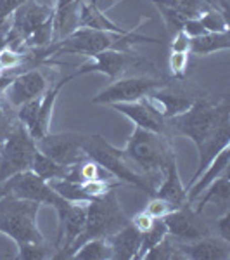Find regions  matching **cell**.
<instances>
[{
  "mask_svg": "<svg viewBox=\"0 0 230 260\" xmlns=\"http://www.w3.org/2000/svg\"><path fill=\"white\" fill-rule=\"evenodd\" d=\"M132 169L154 182L156 175H163L165 167L175 156L165 134L135 127L128 137L125 149H121Z\"/></svg>",
  "mask_w": 230,
  "mask_h": 260,
  "instance_id": "obj_1",
  "label": "cell"
},
{
  "mask_svg": "<svg viewBox=\"0 0 230 260\" xmlns=\"http://www.w3.org/2000/svg\"><path fill=\"white\" fill-rule=\"evenodd\" d=\"M40 203L21 200L11 194L0 196V233L11 236L16 245L44 243V236L36 228Z\"/></svg>",
  "mask_w": 230,
  "mask_h": 260,
  "instance_id": "obj_2",
  "label": "cell"
},
{
  "mask_svg": "<svg viewBox=\"0 0 230 260\" xmlns=\"http://www.w3.org/2000/svg\"><path fill=\"white\" fill-rule=\"evenodd\" d=\"M130 220L127 219V215L121 210L118 200H116V194L112 191L104 194L102 198L89 201L87 203V220L83 233L69 246L62 258H71V255L85 241L94 240V238L111 236V234H114L116 231L121 229Z\"/></svg>",
  "mask_w": 230,
  "mask_h": 260,
  "instance_id": "obj_3",
  "label": "cell"
},
{
  "mask_svg": "<svg viewBox=\"0 0 230 260\" xmlns=\"http://www.w3.org/2000/svg\"><path fill=\"white\" fill-rule=\"evenodd\" d=\"M228 118V106H215L206 99H196L194 104L182 115L166 120V130H171L177 136L189 137L196 148L218 127L221 120Z\"/></svg>",
  "mask_w": 230,
  "mask_h": 260,
  "instance_id": "obj_4",
  "label": "cell"
},
{
  "mask_svg": "<svg viewBox=\"0 0 230 260\" xmlns=\"http://www.w3.org/2000/svg\"><path fill=\"white\" fill-rule=\"evenodd\" d=\"M83 153L87 154V158L99 163L104 170H107L109 174L120 182L130 184L139 189H144L152 194L154 187L150 179L140 175L139 172L132 169V165L125 158L123 151L114 148L109 144L102 136H87L83 141Z\"/></svg>",
  "mask_w": 230,
  "mask_h": 260,
  "instance_id": "obj_5",
  "label": "cell"
},
{
  "mask_svg": "<svg viewBox=\"0 0 230 260\" xmlns=\"http://www.w3.org/2000/svg\"><path fill=\"white\" fill-rule=\"evenodd\" d=\"M128 42H152V44H158V40L137 35L133 31L114 33L106 30H92V28H78L69 37L59 42L57 49H59V52L83 54L87 57H92L95 54L102 52V50H118V47L120 50H123Z\"/></svg>",
  "mask_w": 230,
  "mask_h": 260,
  "instance_id": "obj_6",
  "label": "cell"
},
{
  "mask_svg": "<svg viewBox=\"0 0 230 260\" xmlns=\"http://www.w3.org/2000/svg\"><path fill=\"white\" fill-rule=\"evenodd\" d=\"M36 153L35 139L23 123H14L6 139L0 142V184L12 175L31 169Z\"/></svg>",
  "mask_w": 230,
  "mask_h": 260,
  "instance_id": "obj_7",
  "label": "cell"
},
{
  "mask_svg": "<svg viewBox=\"0 0 230 260\" xmlns=\"http://www.w3.org/2000/svg\"><path fill=\"white\" fill-rule=\"evenodd\" d=\"M4 194L36 201L40 205H52L54 208L64 200L50 187L47 180L39 177L33 170H23L0 184V196Z\"/></svg>",
  "mask_w": 230,
  "mask_h": 260,
  "instance_id": "obj_8",
  "label": "cell"
},
{
  "mask_svg": "<svg viewBox=\"0 0 230 260\" xmlns=\"http://www.w3.org/2000/svg\"><path fill=\"white\" fill-rule=\"evenodd\" d=\"M85 137L87 136L78 132L45 134L44 137L35 141V146L40 153H44L50 160L57 161L59 165L71 167L87 158V154L83 153Z\"/></svg>",
  "mask_w": 230,
  "mask_h": 260,
  "instance_id": "obj_9",
  "label": "cell"
},
{
  "mask_svg": "<svg viewBox=\"0 0 230 260\" xmlns=\"http://www.w3.org/2000/svg\"><path fill=\"white\" fill-rule=\"evenodd\" d=\"M163 82L150 77H121L112 80L102 92H99L95 98H92L94 104H116V103H133L152 90L161 89Z\"/></svg>",
  "mask_w": 230,
  "mask_h": 260,
  "instance_id": "obj_10",
  "label": "cell"
},
{
  "mask_svg": "<svg viewBox=\"0 0 230 260\" xmlns=\"http://www.w3.org/2000/svg\"><path fill=\"white\" fill-rule=\"evenodd\" d=\"M54 7L56 6L42 4L40 0H28L19 9H16L12 14L11 31L7 35V47L16 40L26 44L33 33L54 14Z\"/></svg>",
  "mask_w": 230,
  "mask_h": 260,
  "instance_id": "obj_11",
  "label": "cell"
},
{
  "mask_svg": "<svg viewBox=\"0 0 230 260\" xmlns=\"http://www.w3.org/2000/svg\"><path fill=\"white\" fill-rule=\"evenodd\" d=\"M163 220L168 228V234L175 238L177 243H190L210 234L208 225L201 219V213L196 212L192 205H182L175 208L163 217Z\"/></svg>",
  "mask_w": 230,
  "mask_h": 260,
  "instance_id": "obj_12",
  "label": "cell"
},
{
  "mask_svg": "<svg viewBox=\"0 0 230 260\" xmlns=\"http://www.w3.org/2000/svg\"><path fill=\"white\" fill-rule=\"evenodd\" d=\"M57 219H59V236L57 245H61L64 240V246L54 258H62L68 248L76 241V238L83 233L87 220V203L83 201H68L62 200L56 207Z\"/></svg>",
  "mask_w": 230,
  "mask_h": 260,
  "instance_id": "obj_13",
  "label": "cell"
},
{
  "mask_svg": "<svg viewBox=\"0 0 230 260\" xmlns=\"http://www.w3.org/2000/svg\"><path fill=\"white\" fill-rule=\"evenodd\" d=\"M135 61L137 57L127 54L125 50H116V49L102 50V52L92 56L90 61L82 64L73 75L76 78L85 73H90V71H99V73H104L106 77H109L112 82L116 78H121V75L125 71L130 68L132 64H135Z\"/></svg>",
  "mask_w": 230,
  "mask_h": 260,
  "instance_id": "obj_14",
  "label": "cell"
},
{
  "mask_svg": "<svg viewBox=\"0 0 230 260\" xmlns=\"http://www.w3.org/2000/svg\"><path fill=\"white\" fill-rule=\"evenodd\" d=\"M111 108L125 115L128 120H132L135 127L156 134H166V120L163 118L160 110L147 98L133 101V103H116L111 104Z\"/></svg>",
  "mask_w": 230,
  "mask_h": 260,
  "instance_id": "obj_15",
  "label": "cell"
},
{
  "mask_svg": "<svg viewBox=\"0 0 230 260\" xmlns=\"http://www.w3.org/2000/svg\"><path fill=\"white\" fill-rule=\"evenodd\" d=\"M182 258L192 260H227L230 258V241L220 236H204L190 243H175Z\"/></svg>",
  "mask_w": 230,
  "mask_h": 260,
  "instance_id": "obj_16",
  "label": "cell"
},
{
  "mask_svg": "<svg viewBox=\"0 0 230 260\" xmlns=\"http://www.w3.org/2000/svg\"><path fill=\"white\" fill-rule=\"evenodd\" d=\"M45 90H47L45 77L39 70H30L12 78L11 85L6 90V95L12 106L19 108L21 104L28 103V101L40 98Z\"/></svg>",
  "mask_w": 230,
  "mask_h": 260,
  "instance_id": "obj_17",
  "label": "cell"
},
{
  "mask_svg": "<svg viewBox=\"0 0 230 260\" xmlns=\"http://www.w3.org/2000/svg\"><path fill=\"white\" fill-rule=\"evenodd\" d=\"M227 146H230V118L221 120L218 123V127L213 130L210 136L203 141V144L198 148V151H199L198 170H196V174L192 175V180L189 182V186L199 177L201 172L210 165V161L213 158H215L223 148H227Z\"/></svg>",
  "mask_w": 230,
  "mask_h": 260,
  "instance_id": "obj_18",
  "label": "cell"
},
{
  "mask_svg": "<svg viewBox=\"0 0 230 260\" xmlns=\"http://www.w3.org/2000/svg\"><path fill=\"white\" fill-rule=\"evenodd\" d=\"M74 78V75H69V77L62 78L61 82H57L54 87H50L42 94V98L39 101V110H36V116H35V121L28 132L33 139H40L44 137L45 134H49V127H50V120H52V111H54V106H56V99L59 95V92L62 87L66 85L68 82H71Z\"/></svg>",
  "mask_w": 230,
  "mask_h": 260,
  "instance_id": "obj_19",
  "label": "cell"
},
{
  "mask_svg": "<svg viewBox=\"0 0 230 260\" xmlns=\"http://www.w3.org/2000/svg\"><path fill=\"white\" fill-rule=\"evenodd\" d=\"M163 182L158 189H154L152 196L168 201L173 208H178L182 205H187V189L183 187L180 174H178V167L175 156L166 163L165 172H163Z\"/></svg>",
  "mask_w": 230,
  "mask_h": 260,
  "instance_id": "obj_20",
  "label": "cell"
},
{
  "mask_svg": "<svg viewBox=\"0 0 230 260\" xmlns=\"http://www.w3.org/2000/svg\"><path fill=\"white\" fill-rule=\"evenodd\" d=\"M80 4L82 0H57L54 7V33L57 44L80 28Z\"/></svg>",
  "mask_w": 230,
  "mask_h": 260,
  "instance_id": "obj_21",
  "label": "cell"
},
{
  "mask_svg": "<svg viewBox=\"0 0 230 260\" xmlns=\"http://www.w3.org/2000/svg\"><path fill=\"white\" fill-rule=\"evenodd\" d=\"M228 163H230V146L221 149L210 161V165L201 172L199 177L187 187V205H194V201L203 194V191L210 186L213 180H216L220 175H223L227 172Z\"/></svg>",
  "mask_w": 230,
  "mask_h": 260,
  "instance_id": "obj_22",
  "label": "cell"
},
{
  "mask_svg": "<svg viewBox=\"0 0 230 260\" xmlns=\"http://www.w3.org/2000/svg\"><path fill=\"white\" fill-rule=\"evenodd\" d=\"M140 238L142 233L132 222L125 224L123 228L116 231L114 234L107 236L111 246V258L114 260H132L137 258L140 248Z\"/></svg>",
  "mask_w": 230,
  "mask_h": 260,
  "instance_id": "obj_23",
  "label": "cell"
},
{
  "mask_svg": "<svg viewBox=\"0 0 230 260\" xmlns=\"http://www.w3.org/2000/svg\"><path fill=\"white\" fill-rule=\"evenodd\" d=\"M154 106L160 110L165 120L175 118V116L185 113L194 104L196 98L189 94H180V92H171V90H152L149 95H145Z\"/></svg>",
  "mask_w": 230,
  "mask_h": 260,
  "instance_id": "obj_24",
  "label": "cell"
},
{
  "mask_svg": "<svg viewBox=\"0 0 230 260\" xmlns=\"http://www.w3.org/2000/svg\"><path fill=\"white\" fill-rule=\"evenodd\" d=\"M196 203V212L203 213V208L206 205H215V207H220L223 210H228V203H230V180L228 175L225 172L223 175H220L216 180H213L210 186L203 191V194L199 196Z\"/></svg>",
  "mask_w": 230,
  "mask_h": 260,
  "instance_id": "obj_25",
  "label": "cell"
},
{
  "mask_svg": "<svg viewBox=\"0 0 230 260\" xmlns=\"http://www.w3.org/2000/svg\"><path fill=\"white\" fill-rule=\"evenodd\" d=\"M230 47V35L227 33H204L190 39L189 52L198 56H208L216 50H227Z\"/></svg>",
  "mask_w": 230,
  "mask_h": 260,
  "instance_id": "obj_26",
  "label": "cell"
},
{
  "mask_svg": "<svg viewBox=\"0 0 230 260\" xmlns=\"http://www.w3.org/2000/svg\"><path fill=\"white\" fill-rule=\"evenodd\" d=\"M35 172L39 177H42L44 180H57V179H64L66 175H68V170L69 167H64V165H59L57 161L50 160L49 156H45L44 153H40L39 149H36L35 156H33V161H31V169Z\"/></svg>",
  "mask_w": 230,
  "mask_h": 260,
  "instance_id": "obj_27",
  "label": "cell"
},
{
  "mask_svg": "<svg viewBox=\"0 0 230 260\" xmlns=\"http://www.w3.org/2000/svg\"><path fill=\"white\" fill-rule=\"evenodd\" d=\"M111 246L107 238H94V240L85 241L76 248L71 258L80 260H106L111 258Z\"/></svg>",
  "mask_w": 230,
  "mask_h": 260,
  "instance_id": "obj_28",
  "label": "cell"
},
{
  "mask_svg": "<svg viewBox=\"0 0 230 260\" xmlns=\"http://www.w3.org/2000/svg\"><path fill=\"white\" fill-rule=\"evenodd\" d=\"M168 236V228H166L165 220L163 219H154V222L150 224L149 229H145L142 233L140 238V248H139V255L137 258H142L147 251L152 248L154 245H158L160 241H163Z\"/></svg>",
  "mask_w": 230,
  "mask_h": 260,
  "instance_id": "obj_29",
  "label": "cell"
},
{
  "mask_svg": "<svg viewBox=\"0 0 230 260\" xmlns=\"http://www.w3.org/2000/svg\"><path fill=\"white\" fill-rule=\"evenodd\" d=\"M142 258H145V260H170V258H182V255H180V251H178L177 245L171 243L170 234H168L165 240L160 241L158 245H154Z\"/></svg>",
  "mask_w": 230,
  "mask_h": 260,
  "instance_id": "obj_30",
  "label": "cell"
},
{
  "mask_svg": "<svg viewBox=\"0 0 230 260\" xmlns=\"http://www.w3.org/2000/svg\"><path fill=\"white\" fill-rule=\"evenodd\" d=\"M201 23H203L206 33H227L228 31V23L223 18V14H220L218 11H208L203 12L199 16Z\"/></svg>",
  "mask_w": 230,
  "mask_h": 260,
  "instance_id": "obj_31",
  "label": "cell"
},
{
  "mask_svg": "<svg viewBox=\"0 0 230 260\" xmlns=\"http://www.w3.org/2000/svg\"><path fill=\"white\" fill-rule=\"evenodd\" d=\"M18 248H19L18 258H24V260L47 258V251H45L44 243H24V245H19Z\"/></svg>",
  "mask_w": 230,
  "mask_h": 260,
  "instance_id": "obj_32",
  "label": "cell"
},
{
  "mask_svg": "<svg viewBox=\"0 0 230 260\" xmlns=\"http://www.w3.org/2000/svg\"><path fill=\"white\" fill-rule=\"evenodd\" d=\"M171 210H175V208L171 207L168 201H165L161 198H156V196H152V200L149 201L147 208H145V212H147L152 219H163V217L168 215Z\"/></svg>",
  "mask_w": 230,
  "mask_h": 260,
  "instance_id": "obj_33",
  "label": "cell"
},
{
  "mask_svg": "<svg viewBox=\"0 0 230 260\" xmlns=\"http://www.w3.org/2000/svg\"><path fill=\"white\" fill-rule=\"evenodd\" d=\"M189 62V52H171L170 54V70L175 77H183Z\"/></svg>",
  "mask_w": 230,
  "mask_h": 260,
  "instance_id": "obj_34",
  "label": "cell"
},
{
  "mask_svg": "<svg viewBox=\"0 0 230 260\" xmlns=\"http://www.w3.org/2000/svg\"><path fill=\"white\" fill-rule=\"evenodd\" d=\"M19 62H21V56L14 49L6 47L0 50V68L2 70H12L16 66H19Z\"/></svg>",
  "mask_w": 230,
  "mask_h": 260,
  "instance_id": "obj_35",
  "label": "cell"
},
{
  "mask_svg": "<svg viewBox=\"0 0 230 260\" xmlns=\"http://www.w3.org/2000/svg\"><path fill=\"white\" fill-rule=\"evenodd\" d=\"M189 44L190 37L180 28L175 35L173 42H171V52H189Z\"/></svg>",
  "mask_w": 230,
  "mask_h": 260,
  "instance_id": "obj_36",
  "label": "cell"
},
{
  "mask_svg": "<svg viewBox=\"0 0 230 260\" xmlns=\"http://www.w3.org/2000/svg\"><path fill=\"white\" fill-rule=\"evenodd\" d=\"M182 30L187 33V35L190 37V39H194V37H199V35H204L206 30H204L203 23H201L199 18H189L185 19V23H183Z\"/></svg>",
  "mask_w": 230,
  "mask_h": 260,
  "instance_id": "obj_37",
  "label": "cell"
},
{
  "mask_svg": "<svg viewBox=\"0 0 230 260\" xmlns=\"http://www.w3.org/2000/svg\"><path fill=\"white\" fill-rule=\"evenodd\" d=\"M216 234L230 241V210H225L220 219L216 220Z\"/></svg>",
  "mask_w": 230,
  "mask_h": 260,
  "instance_id": "obj_38",
  "label": "cell"
},
{
  "mask_svg": "<svg viewBox=\"0 0 230 260\" xmlns=\"http://www.w3.org/2000/svg\"><path fill=\"white\" fill-rule=\"evenodd\" d=\"M152 222H154V219L149 215L147 212L144 210L142 213H139V215H135V219L132 220V224L135 225V228L139 229L140 233H144L145 229H149V228H150V224H152Z\"/></svg>",
  "mask_w": 230,
  "mask_h": 260,
  "instance_id": "obj_39",
  "label": "cell"
},
{
  "mask_svg": "<svg viewBox=\"0 0 230 260\" xmlns=\"http://www.w3.org/2000/svg\"><path fill=\"white\" fill-rule=\"evenodd\" d=\"M12 78H14V77H11V75H9V77H0V98L6 94V90H7V87L11 85Z\"/></svg>",
  "mask_w": 230,
  "mask_h": 260,
  "instance_id": "obj_40",
  "label": "cell"
},
{
  "mask_svg": "<svg viewBox=\"0 0 230 260\" xmlns=\"http://www.w3.org/2000/svg\"><path fill=\"white\" fill-rule=\"evenodd\" d=\"M156 2H165V0H156Z\"/></svg>",
  "mask_w": 230,
  "mask_h": 260,
  "instance_id": "obj_41",
  "label": "cell"
},
{
  "mask_svg": "<svg viewBox=\"0 0 230 260\" xmlns=\"http://www.w3.org/2000/svg\"><path fill=\"white\" fill-rule=\"evenodd\" d=\"M0 23H4V21H0Z\"/></svg>",
  "mask_w": 230,
  "mask_h": 260,
  "instance_id": "obj_42",
  "label": "cell"
},
{
  "mask_svg": "<svg viewBox=\"0 0 230 260\" xmlns=\"http://www.w3.org/2000/svg\"><path fill=\"white\" fill-rule=\"evenodd\" d=\"M0 70H2V68H0Z\"/></svg>",
  "mask_w": 230,
  "mask_h": 260,
  "instance_id": "obj_43",
  "label": "cell"
}]
</instances>
